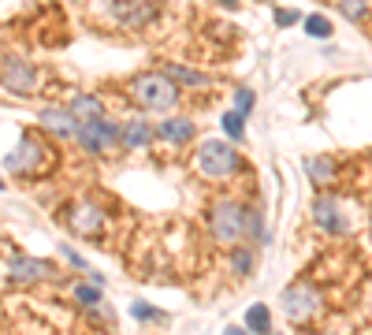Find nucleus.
<instances>
[{
	"label": "nucleus",
	"mask_w": 372,
	"mask_h": 335,
	"mask_svg": "<svg viewBox=\"0 0 372 335\" xmlns=\"http://www.w3.org/2000/svg\"><path fill=\"white\" fill-rule=\"evenodd\" d=\"M75 138L82 141V149H89V153H104V149H112L123 134H119V127L104 123V120H86V123H78Z\"/></svg>",
	"instance_id": "obj_5"
},
{
	"label": "nucleus",
	"mask_w": 372,
	"mask_h": 335,
	"mask_svg": "<svg viewBox=\"0 0 372 335\" xmlns=\"http://www.w3.org/2000/svg\"><path fill=\"white\" fill-rule=\"evenodd\" d=\"M4 168L8 172H37V168H42V146H37L34 138H23L19 149L4 157Z\"/></svg>",
	"instance_id": "obj_7"
},
{
	"label": "nucleus",
	"mask_w": 372,
	"mask_h": 335,
	"mask_svg": "<svg viewBox=\"0 0 372 335\" xmlns=\"http://www.w3.org/2000/svg\"><path fill=\"white\" fill-rule=\"evenodd\" d=\"M0 86H8L11 94H30L37 86V71L19 56H4L0 60Z\"/></svg>",
	"instance_id": "obj_6"
},
{
	"label": "nucleus",
	"mask_w": 372,
	"mask_h": 335,
	"mask_svg": "<svg viewBox=\"0 0 372 335\" xmlns=\"http://www.w3.org/2000/svg\"><path fill=\"white\" fill-rule=\"evenodd\" d=\"M135 317H138V320H145V317H156V309H149L145 302H135Z\"/></svg>",
	"instance_id": "obj_25"
},
{
	"label": "nucleus",
	"mask_w": 372,
	"mask_h": 335,
	"mask_svg": "<svg viewBox=\"0 0 372 335\" xmlns=\"http://www.w3.org/2000/svg\"><path fill=\"white\" fill-rule=\"evenodd\" d=\"M249 268H254V253H249V250H238V253H235V272L246 276Z\"/></svg>",
	"instance_id": "obj_21"
},
{
	"label": "nucleus",
	"mask_w": 372,
	"mask_h": 335,
	"mask_svg": "<svg viewBox=\"0 0 372 335\" xmlns=\"http://www.w3.org/2000/svg\"><path fill=\"white\" fill-rule=\"evenodd\" d=\"M223 131L242 141V134H246V115L242 112H228V115H223Z\"/></svg>",
	"instance_id": "obj_17"
},
{
	"label": "nucleus",
	"mask_w": 372,
	"mask_h": 335,
	"mask_svg": "<svg viewBox=\"0 0 372 335\" xmlns=\"http://www.w3.org/2000/svg\"><path fill=\"white\" fill-rule=\"evenodd\" d=\"M197 172L209 179H228L238 172V153L228 146V141L209 138L202 149H197Z\"/></svg>",
	"instance_id": "obj_3"
},
{
	"label": "nucleus",
	"mask_w": 372,
	"mask_h": 335,
	"mask_svg": "<svg viewBox=\"0 0 372 335\" xmlns=\"http://www.w3.org/2000/svg\"><path fill=\"white\" fill-rule=\"evenodd\" d=\"M246 328L257 331V335H268V331H272V313H268V305H249V309H246Z\"/></svg>",
	"instance_id": "obj_13"
},
{
	"label": "nucleus",
	"mask_w": 372,
	"mask_h": 335,
	"mask_svg": "<svg viewBox=\"0 0 372 335\" xmlns=\"http://www.w3.org/2000/svg\"><path fill=\"white\" fill-rule=\"evenodd\" d=\"M313 216H316V224H321L324 231H342V216H339V201L335 198L321 194L316 205H313Z\"/></svg>",
	"instance_id": "obj_9"
},
{
	"label": "nucleus",
	"mask_w": 372,
	"mask_h": 335,
	"mask_svg": "<svg viewBox=\"0 0 372 335\" xmlns=\"http://www.w3.org/2000/svg\"><path fill=\"white\" fill-rule=\"evenodd\" d=\"M305 34H309V37H328L331 34V23L324 15H309V19H305Z\"/></svg>",
	"instance_id": "obj_18"
},
{
	"label": "nucleus",
	"mask_w": 372,
	"mask_h": 335,
	"mask_svg": "<svg viewBox=\"0 0 372 335\" xmlns=\"http://www.w3.org/2000/svg\"><path fill=\"white\" fill-rule=\"evenodd\" d=\"M228 335H249L246 328H228Z\"/></svg>",
	"instance_id": "obj_26"
},
{
	"label": "nucleus",
	"mask_w": 372,
	"mask_h": 335,
	"mask_svg": "<svg viewBox=\"0 0 372 335\" xmlns=\"http://www.w3.org/2000/svg\"><path fill=\"white\" fill-rule=\"evenodd\" d=\"M171 75L182 82H190V86H205V75H194V71H186V68H171Z\"/></svg>",
	"instance_id": "obj_22"
},
{
	"label": "nucleus",
	"mask_w": 372,
	"mask_h": 335,
	"mask_svg": "<svg viewBox=\"0 0 372 335\" xmlns=\"http://www.w3.org/2000/svg\"><path fill=\"white\" fill-rule=\"evenodd\" d=\"M339 8H342L347 19H361L365 15V0H339Z\"/></svg>",
	"instance_id": "obj_20"
},
{
	"label": "nucleus",
	"mask_w": 372,
	"mask_h": 335,
	"mask_svg": "<svg viewBox=\"0 0 372 335\" xmlns=\"http://www.w3.org/2000/svg\"><path fill=\"white\" fill-rule=\"evenodd\" d=\"M235 101H238V108H235V112H242V115L254 108V94H249V89H238V97H235Z\"/></svg>",
	"instance_id": "obj_23"
},
{
	"label": "nucleus",
	"mask_w": 372,
	"mask_h": 335,
	"mask_svg": "<svg viewBox=\"0 0 372 335\" xmlns=\"http://www.w3.org/2000/svg\"><path fill=\"white\" fill-rule=\"evenodd\" d=\"M71 227L78 231V235H97V231L104 227V213L89 201H78L71 209Z\"/></svg>",
	"instance_id": "obj_8"
},
{
	"label": "nucleus",
	"mask_w": 372,
	"mask_h": 335,
	"mask_svg": "<svg viewBox=\"0 0 372 335\" xmlns=\"http://www.w3.org/2000/svg\"><path fill=\"white\" fill-rule=\"evenodd\" d=\"M305 168H309V175H313L321 187H328L331 179H335V168H331V160H309Z\"/></svg>",
	"instance_id": "obj_16"
},
{
	"label": "nucleus",
	"mask_w": 372,
	"mask_h": 335,
	"mask_svg": "<svg viewBox=\"0 0 372 335\" xmlns=\"http://www.w3.org/2000/svg\"><path fill=\"white\" fill-rule=\"evenodd\" d=\"M42 123L49 127L52 134H63V138H71V134L78 131V120H75L68 108H63V112H60V108H45V112H42Z\"/></svg>",
	"instance_id": "obj_10"
},
{
	"label": "nucleus",
	"mask_w": 372,
	"mask_h": 335,
	"mask_svg": "<svg viewBox=\"0 0 372 335\" xmlns=\"http://www.w3.org/2000/svg\"><path fill=\"white\" fill-rule=\"evenodd\" d=\"M220 4H228V8H235V4H238V0H220Z\"/></svg>",
	"instance_id": "obj_27"
},
{
	"label": "nucleus",
	"mask_w": 372,
	"mask_h": 335,
	"mask_svg": "<svg viewBox=\"0 0 372 335\" xmlns=\"http://www.w3.org/2000/svg\"><path fill=\"white\" fill-rule=\"evenodd\" d=\"M294 19H298V15H294V11H287V8H279V11H275V23H279V27H290Z\"/></svg>",
	"instance_id": "obj_24"
},
{
	"label": "nucleus",
	"mask_w": 372,
	"mask_h": 335,
	"mask_svg": "<svg viewBox=\"0 0 372 335\" xmlns=\"http://www.w3.org/2000/svg\"><path fill=\"white\" fill-rule=\"evenodd\" d=\"M45 276H49V265L37 261V257H19V261L11 265V279H19V283H37Z\"/></svg>",
	"instance_id": "obj_11"
},
{
	"label": "nucleus",
	"mask_w": 372,
	"mask_h": 335,
	"mask_svg": "<svg viewBox=\"0 0 372 335\" xmlns=\"http://www.w3.org/2000/svg\"><path fill=\"white\" fill-rule=\"evenodd\" d=\"M153 138V127L149 123H142V120H135V123H130L127 127V131H123V141H127V146H145V141H149Z\"/></svg>",
	"instance_id": "obj_15"
},
{
	"label": "nucleus",
	"mask_w": 372,
	"mask_h": 335,
	"mask_svg": "<svg viewBox=\"0 0 372 335\" xmlns=\"http://www.w3.org/2000/svg\"><path fill=\"white\" fill-rule=\"evenodd\" d=\"M161 134L168 138V141H186L194 134V123L190 120H168L164 127H161Z\"/></svg>",
	"instance_id": "obj_14"
},
{
	"label": "nucleus",
	"mask_w": 372,
	"mask_h": 335,
	"mask_svg": "<svg viewBox=\"0 0 372 335\" xmlns=\"http://www.w3.org/2000/svg\"><path fill=\"white\" fill-rule=\"evenodd\" d=\"M283 309L290 320H309L313 313H321V294H316L309 283H294V287L283 291Z\"/></svg>",
	"instance_id": "obj_4"
},
{
	"label": "nucleus",
	"mask_w": 372,
	"mask_h": 335,
	"mask_svg": "<svg viewBox=\"0 0 372 335\" xmlns=\"http://www.w3.org/2000/svg\"><path fill=\"white\" fill-rule=\"evenodd\" d=\"M209 227H212V239L216 242L238 246L249 231V213L238 201H220V205H212V213H209Z\"/></svg>",
	"instance_id": "obj_1"
},
{
	"label": "nucleus",
	"mask_w": 372,
	"mask_h": 335,
	"mask_svg": "<svg viewBox=\"0 0 372 335\" xmlns=\"http://www.w3.org/2000/svg\"><path fill=\"white\" fill-rule=\"evenodd\" d=\"M75 298L82 302V305H97L101 302V287H97V283H93V287H89V283H82V287L75 291Z\"/></svg>",
	"instance_id": "obj_19"
},
{
	"label": "nucleus",
	"mask_w": 372,
	"mask_h": 335,
	"mask_svg": "<svg viewBox=\"0 0 372 335\" xmlns=\"http://www.w3.org/2000/svg\"><path fill=\"white\" fill-rule=\"evenodd\" d=\"M130 94H135V101L142 108L168 112L179 101V86L171 75H138V79L130 82Z\"/></svg>",
	"instance_id": "obj_2"
},
{
	"label": "nucleus",
	"mask_w": 372,
	"mask_h": 335,
	"mask_svg": "<svg viewBox=\"0 0 372 335\" xmlns=\"http://www.w3.org/2000/svg\"><path fill=\"white\" fill-rule=\"evenodd\" d=\"M68 112L75 115L78 123H86V120H101V101H97V97H89V94H82V97H75L71 105H68Z\"/></svg>",
	"instance_id": "obj_12"
}]
</instances>
